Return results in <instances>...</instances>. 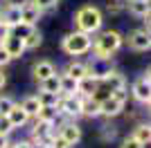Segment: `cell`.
Returning a JSON list of instances; mask_svg holds the SVG:
<instances>
[{"label":"cell","instance_id":"cell-1","mask_svg":"<svg viewBox=\"0 0 151 148\" xmlns=\"http://www.w3.org/2000/svg\"><path fill=\"white\" fill-rule=\"evenodd\" d=\"M122 43H124V38H122L120 31H115V29H106V31H101L99 36L93 41L90 49H93V54H95V56H101V58H111V56H113L115 52L122 47Z\"/></svg>","mask_w":151,"mask_h":148},{"label":"cell","instance_id":"cell-2","mask_svg":"<svg viewBox=\"0 0 151 148\" xmlns=\"http://www.w3.org/2000/svg\"><path fill=\"white\" fill-rule=\"evenodd\" d=\"M90 45H93V34H86V31H81V29H75V31H70V34H65L63 41H61L63 52L70 54V56L88 54Z\"/></svg>","mask_w":151,"mask_h":148},{"label":"cell","instance_id":"cell-3","mask_svg":"<svg viewBox=\"0 0 151 148\" xmlns=\"http://www.w3.org/2000/svg\"><path fill=\"white\" fill-rule=\"evenodd\" d=\"M101 23H104V16H101V11L97 9V7H93V5L81 7V9L75 14L77 29L86 31V34H95V31H99L101 29Z\"/></svg>","mask_w":151,"mask_h":148},{"label":"cell","instance_id":"cell-4","mask_svg":"<svg viewBox=\"0 0 151 148\" xmlns=\"http://www.w3.org/2000/svg\"><path fill=\"white\" fill-rule=\"evenodd\" d=\"M57 108H59V115H63V117H70V119L81 117V97L79 94H61Z\"/></svg>","mask_w":151,"mask_h":148},{"label":"cell","instance_id":"cell-5","mask_svg":"<svg viewBox=\"0 0 151 148\" xmlns=\"http://www.w3.org/2000/svg\"><path fill=\"white\" fill-rule=\"evenodd\" d=\"M131 94H133V99H135L138 103L149 105V101H151V76H149V72L142 74L140 79L133 81V85H131Z\"/></svg>","mask_w":151,"mask_h":148},{"label":"cell","instance_id":"cell-6","mask_svg":"<svg viewBox=\"0 0 151 148\" xmlns=\"http://www.w3.org/2000/svg\"><path fill=\"white\" fill-rule=\"evenodd\" d=\"M129 47L135 52H147L151 47V38H149V29H135L129 34Z\"/></svg>","mask_w":151,"mask_h":148},{"label":"cell","instance_id":"cell-7","mask_svg":"<svg viewBox=\"0 0 151 148\" xmlns=\"http://www.w3.org/2000/svg\"><path fill=\"white\" fill-rule=\"evenodd\" d=\"M0 45L7 49V54L12 56V61H14V58H20V56L25 54V43H23V38L16 36V34H9Z\"/></svg>","mask_w":151,"mask_h":148},{"label":"cell","instance_id":"cell-8","mask_svg":"<svg viewBox=\"0 0 151 148\" xmlns=\"http://www.w3.org/2000/svg\"><path fill=\"white\" fill-rule=\"evenodd\" d=\"M99 83L106 88V90H111V92H113V90H120V88H126L124 74L117 72V70H113V68H111V70H108V72L99 79Z\"/></svg>","mask_w":151,"mask_h":148},{"label":"cell","instance_id":"cell-9","mask_svg":"<svg viewBox=\"0 0 151 148\" xmlns=\"http://www.w3.org/2000/svg\"><path fill=\"white\" fill-rule=\"evenodd\" d=\"M41 16H43V11H41V9L32 2V0H27V2H23V5H20V23L36 25L38 20H41Z\"/></svg>","mask_w":151,"mask_h":148},{"label":"cell","instance_id":"cell-10","mask_svg":"<svg viewBox=\"0 0 151 148\" xmlns=\"http://www.w3.org/2000/svg\"><path fill=\"white\" fill-rule=\"evenodd\" d=\"M122 110H124V103L113 99V97H106L104 101H99V115L101 117H108V119L117 117V115H122Z\"/></svg>","mask_w":151,"mask_h":148},{"label":"cell","instance_id":"cell-11","mask_svg":"<svg viewBox=\"0 0 151 148\" xmlns=\"http://www.w3.org/2000/svg\"><path fill=\"white\" fill-rule=\"evenodd\" d=\"M52 135H54V126L47 121H38L36 119V126L32 128V139H36V142H43L45 146L50 144Z\"/></svg>","mask_w":151,"mask_h":148},{"label":"cell","instance_id":"cell-12","mask_svg":"<svg viewBox=\"0 0 151 148\" xmlns=\"http://www.w3.org/2000/svg\"><path fill=\"white\" fill-rule=\"evenodd\" d=\"M59 135H61L70 146H75V144H79V139H81V128H79L77 123H72V121H65V123H61Z\"/></svg>","mask_w":151,"mask_h":148},{"label":"cell","instance_id":"cell-13","mask_svg":"<svg viewBox=\"0 0 151 148\" xmlns=\"http://www.w3.org/2000/svg\"><path fill=\"white\" fill-rule=\"evenodd\" d=\"M88 65V74L95 79H101L104 74L111 70V58H101V56H93V61L86 63Z\"/></svg>","mask_w":151,"mask_h":148},{"label":"cell","instance_id":"cell-14","mask_svg":"<svg viewBox=\"0 0 151 148\" xmlns=\"http://www.w3.org/2000/svg\"><path fill=\"white\" fill-rule=\"evenodd\" d=\"M7 119L12 121L14 128H23V126H25V123L29 121L32 117L27 115L25 110H23V105H20V103H14V105H12V110L7 112Z\"/></svg>","mask_w":151,"mask_h":148},{"label":"cell","instance_id":"cell-15","mask_svg":"<svg viewBox=\"0 0 151 148\" xmlns=\"http://www.w3.org/2000/svg\"><path fill=\"white\" fill-rule=\"evenodd\" d=\"M97 88H99V79H95V76L86 74V76L79 79V83H77V94H79V97H90Z\"/></svg>","mask_w":151,"mask_h":148},{"label":"cell","instance_id":"cell-16","mask_svg":"<svg viewBox=\"0 0 151 148\" xmlns=\"http://www.w3.org/2000/svg\"><path fill=\"white\" fill-rule=\"evenodd\" d=\"M126 9L135 16V18H149V0H126Z\"/></svg>","mask_w":151,"mask_h":148},{"label":"cell","instance_id":"cell-17","mask_svg":"<svg viewBox=\"0 0 151 148\" xmlns=\"http://www.w3.org/2000/svg\"><path fill=\"white\" fill-rule=\"evenodd\" d=\"M77 83L79 81L75 76H70V74H59V92L61 94H77Z\"/></svg>","mask_w":151,"mask_h":148},{"label":"cell","instance_id":"cell-18","mask_svg":"<svg viewBox=\"0 0 151 148\" xmlns=\"http://www.w3.org/2000/svg\"><path fill=\"white\" fill-rule=\"evenodd\" d=\"M32 72H34V79L36 81H43V79H47V76H52V74L57 72V68L50 61H38V63H34Z\"/></svg>","mask_w":151,"mask_h":148},{"label":"cell","instance_id":"cell-19","mask_svg":"<svg viewBox=\"0 0 151 148\" xmlns=\"http://www.w3.org/2000/svg\"><path fill=\"white\" fill-rule=\"evenodd\" d=\"M81 117H99V101L93 97H81Z\"/></svg>","mask_w":151,"mask_h":148},{"label":"cell","instance_id":"cell-20","mask_svg":"<svg viewBox=\"0 0 151 148\" xmlns=\"http://www.w3.org/2000/svg\"><path fill=\"white\" fill-rule=\"evenodd\" d=\"M2 20H5L7 25H16L20 23V5L18 2H9V5L5 7V11H2Z\"/></svg>","mask_w":151,"mask_h":148},{"label":"cell","instance_id":"cell-21","mask_svg":"<svg viewBox=\"0 0 151 148\" xmlns=\"http://www.w3.org/2000/svg\"><path fill=\"white\" fill-rule=\"evenodd\" d=\"M36 119H38V121L54 123L59 119V108H57V105H41L38 112H36Z\"/></svg>","mask_w":151,"mask_h":148},{"label":"cell","instance_id":"cell-22","mask_svg":"<svg viewBox=\"0 0 151 148\" xmlns=\"http://www.w3.org/2000/svg\"><path fill=\"white\" fill-rule=\"evenodd\" d=\"M65 74H70V76H75V79L79 81V79H83V76L88 74V65L81 63V61H72L68 68H65Z\"/></svg>","mask_w":151,"mask_h":148},{"label":"cell","instance_id":"cell-23","mask_svg":"<svg viewBox=\"0 0 151 148\" xmlns=\"http://www.w3.org/2000/svg\"><path fill=\"white\" fill-rule=\"evenodd\" d=\"M133 137H135L140 144H145V146H147V144L151 142V126H149V123H138V126L133 128Z\"/></svg>","mask_w":151,"mask_h":148},{"label":"cell","instance_id":"cell-24","mask_svg":"<svg viewBox=\"0 0 151 148\" xmlns=\"http://www.w3.org/2000/svg\"><path fill=\"white\" fill-rule=\"evenodd\" d=\"M23 43H25V49H36L38 45L43 43V34H41V31H38L36 27H34V29H32L29 34H27V36L23 38Z\"/></svg>","mask_w":151,"mask_h":148},{"label":"cell","instance_id":"cell-25","mask_svg":"<svg viewBox=\"0 0 151 148\" xmlns=\"http://www.w3.org/2000/svg\"><path fill=\"white\" fill-rule=\"evenodd\" d=\"M41 83V90H45V92H57V94H61L59 92V74L54 72L52 76H47V79H43V81H38Z\"/></svg>","mask_w":151,"mask_h":148},{"label":"cell","instance_id":"cell-26","mask_svg":"<svg viewBox=\"0 0 151 148\" xmlns=\"http://www.w3.org/2000/svg\"><path fill=\"white\" fill-rule=\"evenodd\" d=\"M59 97H61V94L45 92V90H38V94H36V99H38V103H41V105H57L59 103Z\"/></svg>","mask_w":151,"mask_h":148},{"label":"cell","instance_id":"cell-27","mask_svg":"<svg viewBox=\"0 0 151 148\" xmlns=\"http://www.w3.org/2000/svg\"><path fill=\"white\" fill-rule=\"evenodd\" d=\"M20 105H23V110H25L29 117H36L38 108H41V103H38V99H36V97H25Z\"/></svg>","mask_w":151,"mask_h":148},{"label":"cell","instance_id":"cell-28","mask_svg":"<svg viewBox=\"0 0 151 148\" xmlns=\"http://www.w3.org/2000/svg\"><path fill=\"white\" fill-rule=\"evenodd\" d=\"M32 29H34V25H27V23H16V25L12 27V34H16V36H20V38H25Z\"/></svg>","mask_w":151,"mask_h":148},{"label":"cell","instance_id":"cell-29","mask_svg":"<svg viewBox=\"0 0 151 148\" xmlns=\"http://www.w3.org/2000/svg\"><path fill=\"white\" fill-rule=\"evenodd\" d=\"M34 5L41 9V11H47V9H54V7L59 5V0H32Z\"/></svg>","mask_w":151,"mask_h":148},{"label":"cell","instance_id":"cell-30","mask_svg":"<svg viewBox=\"0 0 151 148\" xmlns=\"http://www.w3.org/2000/svg\"><path fill=\"white\" fill-rule=\"evenodd\" d=\"M12 130H14V126H12V121L7 119V115H0V135H7V137H9Z\"/></svg>","mask_w":151,"mask_h":148},{"label":"cell","instance_id":"cell-31","mask_svg":"<svg viewBox=\"0 0 151 148\" xmlns=\"http://www.w3.org/2000/svg\"><path fill=\"white\" fill-rule=\"evenodd\" d=\"M120 148H145V144H140L138 139H135V137L131 135V137H126L124 142L120 144Z\"/></svg>","mask_w":151,"mask_h":148},{"label":"cell","instance_id":"cell-32","mask_svg":"<svg viewBox=\"0 0 151 148\" xmlns=\"http://www.w3.org/2000/svg\"><path fill=\"white\" fill-rule=\"evenodd\" d=\"M12 105H14V101L9 97H0V115H7L12 110Z\"/></svg>","mask_w":151,"mask_h":148},{"label":"cell","instance_id":"cell-33","mask_svg":"<svg viewBox=\"0 0 151 148\" xmlns=\"http://www.w3.org/2000/svg\"><path fill=\"white\" fill-rule=\"evenodd\" d=\"M111 97L117 99V101H122V103H126V97H129V92H126V88H120V90H113V92H111Z\"/></svg>","mask_w":151,"mask_h":148},{"label":"cell","instance_id":"cell-34","mask_svg":"<svg viewBox=\"0 0 151 148\" xmlns=\"http://www.w3.org/2000/svg\"><path fill=\"white\" fill-rule=\"evenodd\" d=\"M9 34H12V25H7L5 20H0V43H2Z\"/></svg>","mask_w":151,"mask_h":148},{"label":"cell","instance_id":"cell-35","mask_svg":"<svg viewBox=\"0 0 151 148\" xmlns=\"http://www.w3.org/2000/svg\"><path fill=\"white\" fill-rule=\"evenodd\" d=\"M9 63H12V56L7 54V49L0 45V68H7Z\"/></svg>","mask_w":151,"mask_h":148},{"label":"cell","instance_id":"cell-36","mask_svg":"<svg viewBox=\"0 0 151 148\" xmlns=\"http://www.w3.org/2000/svg\"><path fill=\"white\" fill-rule=\"evenodd\" d=\"M106 7H108V11H113V14L122 11V5L117 2V0H108V2H106Z\"/></svg>","mask_w":151,"mask_h":148},{"label":"cell","instance_id":"cell-37","mask_svg":"<svg viewBox=\"0 0 151 148\" xmlns=\"http://www.w3.org/2000/svg\"><path fill=\"white\" fill-rule=\"evenodd\" d=\"M5 83H7V74H5V68H0V90L5 88Z\"/></svg>","mask_w":151,"mask_h":148},{"label":"cell","instance_id":"cell-38","mask_svg":"<svg viewBox=\"0 0 151 148\" xmlns=\"http://www.w3.org/2000/svg\"><path fill=\"white\" fill-rule=\"evenodd\" d=\"M115 137V130H108V128H104V139H113Z\"/></svg>","mask_w":151,"mask_h":148},{"label":"cell","instance_id":"cell-39","mask_svg":"<svg viewBox=\"0 0 151 148\" xmlns=\"http://www.w3.org/2000/svg\"><path fill=\"white\" fill-rule=\"evenodd\" d=\"M7 144H9V137H7V135H0V148H5Z\"/></svg>","mask_w":151,"mask_h":148},{"label":"cell","instance_id":"cell-40","mask_svg":"<svg viewBox=\"0 0 151 148\" xmlns=\"http://www.w3.org/2000/svg\"><path fill=\"white\" fill-rule=\"evenodd\" d=\"M0 20H2V9H0Z\"/></svg>","mask_w":151,"mask_h":148},{"label":"cell","instance_id":"cell-41","mask_svg":"<svg viewBox=\"0 0 151 148\" xmlns=\"http://www.w3.org/2000/svg\"><path fill=\"white\" fill-rule=\"evenodd\" d=\"M124 2H126V0H124Z\"/></svg>","mask_w":151,"mask_h":148}]
</instances>
